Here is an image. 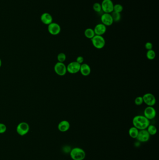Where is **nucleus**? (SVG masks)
Returning a JSON list of instances; mask_svg holds the SVG:
<instances>
[{"label":"nucleus","instance_id":"nucleus-1","mask_svg":"<svg viewBox=\"0 0 159 160\" xmlns=\"http://www.w3.org/2000/svg\"><path fill=\"white\" fill-rule=\"evenodd\" d=\"M132 124L139 130H144L150 125V121L144 115H137L133 118Z\"/></svg>","mask_w":159,"mask_h":160},{"label":"nucleus","instance_id":"nucleus-2","mask_svg":"<svg viewBox=\"0 0 159 160\" xmlns=\"http://www.w3.org/2000/svg\"><path fill=\"white\" fill-rule=\"evenodd\" d=\"M70 155L73 160H83L86 156L85 150L81 148L78 147L72 148L71 150Z\"/></svg>","mask_w":159,"mask_h":160},{"label":"nucleus","instance_id":"nucleus-3","mask_svg":"<svg viewBox=\"0 0 159 160\" xmlns=\"http://www.w3.org/2000/svg\"><path fill=\"white\" fill-rule=\"evenodd\" d=\"M91 41L94 47L98 49H102L106 45V41L102 36L95 35L91 38Z\"/></svg>","mask_w":159,"mask_h":160},{"label":"nucleus","instance_id":"nucleus-4","mask_svg":"<svg viewBox=\"0 0 159 160\" xmlns=\"http://www.w3.org/2000/svg\"><path fill=\"white\" fill-rule=\"evenodd\" d=\"M102 10L105 13H111L114 11V4L112 0H103L101 3Z\"/></svg>","mask_w":159,"mask_h":160},{"label":"nucleus","instance_id":"nucleus-5","mask_svg":"<svg viewBox=\"0 0 159 160\" xmlns=\"http://www.w3.org/2000/svg\"><path fill=\"white\" fill-rule=\"evenodd\" d=\"M55 73L59 76H64L67 73V67L64 63L58 62L54 66Z\"/></svg>","mask_w":159,"mask_h":160},{"label":"nucleus","instance_id":"nucleus-6","mask_svg":"<svg viewBox=\"0 0 159 160\" xmlns=\"http://www.w3.org/2000/svg\"><path fill=\"white\" fill-rule=\"evenodd\" d=\"M143 102L148 106H153L155 104L156 99L155 97L152 93H147L145 94L142 96Z\"/></svg>","mask_w":159,"mask_h":160},{"label":"nucleus","instance_id":"nucleus-7","mask_svg":"<svg viewBox=\"0 0 159 160\" xmlns=\"http://www.w3.org/2000/svg\"><path fill=\"white\" fill-rule=\"evenodd\" d=\"M29 130V126L26 122H21L17 126V132L20 135H25L28 133Z\"/></svg>","mask_w":159,"mask_h":160},{"label":"nucleus","instance_id":"nucleus-8","mask_svg":"<svg viewBox=\"0 0 159 160\" xmlns=\"http://www.w3.org/2000/svg\"><path fill=\"white\" fill-rule=\"evenodd\" d=\"M61 28L57 22H53L48 25V30L51 35L56 36L60 33Z\"/></svg>","mask_w":159,"mask_h":160},{"label":"nucleus","instance_id":"nucleus-9","mask_svg":"<svg viewBox=\"0 0 159 160\" xmlns=\"http://www.w3.org/2000/svg\"><path fill=\"white\" fill-rule=\"evenodd\" d=\"M80 66L76 61L71 62L66 66L67 72L71 74H77L80 71Z\"/></svg>","mask_w":159,"mask_h":160},{"label":"nucleus","instance_id":"nucleus-10","mask_svg":"<svg viewBox=\"0 0 159 160\" xmlns=\"http://www.w3.org/2000/svg\"><path fill=\"white\" fill-rule=\"evenodd\" d=\"M156 111L153 106H147L144 111V116L149 120L153 119L155 118Z\"/></svg>","mask_w":159,"mask_h":160},{"label":"nucleus","instance_id":"nucleus-11","mask_svg":"<svg viewBox=\"0 0 159 160\" xmlns=\"http://www.w3.org/2000/svg\"><path fill=\"white\" fill-rule=\"evenodd\" d=\"M150 134L148 133L147 129L139 130V133L136 139L140 142H146L150 139Z\"/></svg>","mask_w":159,"mask_h":160},{"label":"nucleus","instance_id":"nucleus-12","mask_svg":"<svg viewBox=\"0 0 159 160\" xmlns=\"http://www.w3.org/2000/svg\"><path fill=\"white\" fill-rule=\"evenodd\" d=\"M101 23L106 26H111L114 23V21L110 13H104L101 17Z\"/></svg>","mask_w":159,"mask_h":160},{"label":"nucleus","instance_id":"nucleus-13","mask_svg":"<svg viewBox=\"0 0 159 160\" xmlns=\"http://www.w3.org/2000/svg\"><path fill=\"white\" fill-rule=\"evenodd\" d=\"M40 20L42 24L48 25L53 22V17L49 13H43L40 17Z\"/></svg>","mask_w":159,"mask_h":160},{"label":"nucleus","instance_id":"nucleus-14","mask_svg":"<svg viewBox=\"0 0 159 160\" xmlns=\"http://www.w3.org/2000/svg\"><path fill=\"white\" fill-rule=\"evenodd\" d=\"M94 30L95 35L102 36L106 31V26L100 23L96 25Z\"/></svg>","mask_w":159,"mask_h":160},{"label":"nucleus","instance_id":"nucleus-15","mask_svg":"<svg viewBox=\"0 0 159 160\" xmlns=\"http://www.w3.org/2000/svg\"><path fill=\"white\" fill-rule=\"evenodd\" d=\"M58 129L61 132H66L70 128V123L67 120H62L58 125Z\"/></svg>","mask_w":159,"mask_h":160},{"label":"nucleus","instance_id":"nucleus-16","mask_svg":"<svg viewBox=\"0 0 159 160\" xmlns=\"http://www.w3.org/2000/svg\"><path fill=\"white\" fill-rule=\"evenodd\" d=\"M79 72L83 76H87L90 75V74L91 73V68L88 64L83 63L80 66Z\"/></svg>","mask_w":159,"mask_h":160},{"label":"nucleus","instance_id":"nucleus-17","mask_svg":"<svg viewBox=\"0 0 159 160\" xmlns=\"http://www.w3.org/2000/svg\"><path fill=\"white\" fill-rule=\"evenodd\" d=\"M139 130L133 126L129 129L128 131V134L130 137H131L132 139H136L139 133Z\"/></svg>","mask_w":159,"mask_h":160},{"label":"nucleus","instance_id":"nucleus-18","mask_svg":"<svg viewBox=\"0 0 159 160\" xmlns=\"http://www.w3.org/2000/svg\"><path fill=\"white\" fill-rule=\"evenodd\" d=\"M84 35L86 38L91 39L95 35L94 30L91 28H87L84 31Z\"/></svg>","mask_w":159,"mask_h":160},{"label":"nucleus","instance_id":"nucleus-19","mask_svg":"<svg viewBox=\"0 0 159 160\" xmlns=\"http://www.w3.org/2000/svg\"><path fill=\"white\" fill-rule=\"evenodd\" d=\"M147 130L148 132L150 135H155L157 132V129L156 127L152 125H149L147 128Z\"/></svg>","mask_w":159,"mask_h":160},{"label":"nucleus","instance_id":"nucleus-20","mask_svg":"<svg viewBox=\"0 0 159 160\" xmlns=\"http://www.w3.org/2000/svg\"><path fill=\"white\" fill-rule=\"evenodd\" d=\"M146 57L149 60H153L156 57V53L153 49L147 50L146 53Z\"/></svg>","mask_w":159,"mask_h":160},{"label":"nucleus","instance_id":"nucleus-21","mask_svg":"<svg viewBox=\"0 0 159 160\" xmlns=\"http://www.w3.org/2000/svg\"><path fill=\"white\" fill-rule=\"evenodd\" d=\"M111 14L112 17L114 22H118L120 20L121 17V14L113 11L111 13Z\"/></svg>","mask_w":159,"mask_h":160},{"label":"nucleus","instance_id":"nucleus-22","mask_svg":"<svg viewBox=\"0 0 159 160\" xmlns=\"http://www.w3.org/2000/svg\"><path fill=\"white\" fill-rule=\"evenodd\" d=\"M57 59L59 62H64L66 59L65 54L63 53H59L57 56Z\"/></svg>","mask_w":159,"mask_h":160},{"label":"nucleus","instance_id":"nucleus-23","mask_svg":"<svg viewBox=\"0 0 159 160\" xmlns=\"http://www.w3.org/2000/svg\"><path fill=\"white\" fill-rule=\"evenodd\" d=\"M123 10V7L120 4H116L114 5V11L116 12L121 13Z\"/></svg>","mask_w":159,"mask_h":160},{"label":"nucleus","instance_id":"nucleus-24","mask_svg":"<svg viewBox=\"0 0 159 160\" xmlns=\"http://www.w3.org/2000/svg\"><path fill=\"white\" fill-rule=\"evenodd\" d=\"M93 9L96 12L99 13L102 11L101 4L99 2H95L93 5Z\"/></svg>","mask_w":159,"mask_h":160},{"label":"nucleus","instance_id":"nucleus-25","mask_svg":"<svg viewBox=\"0 0 159 160\" xmlns=\"http://www.w3.org/2000/svg\"><path fill=\"white\" fill-rule=\"evenodd\" d=\"M143 103L142 96H138L135 99V103L136 105H141Z\"/></svg>","mask_w":159,"mask_h":160},{"label":"nucleus","instance_id":"nucleus-26","mask_svg":"<svg viewBox=\"0 0 159 160\" xmlns=\"http://www.w3.org/2000/svg\"><path fill=\"white\" fill-rule=\"evenodd\" d=\"M7 130V127L4 124L0 123V133H4Z\"/></svg>","mask_w":159,"mask_h":160},{"label":"nucleus","instance_id":"nucleus-27","mask_svg":"<svg viewBox=\"0 0 159 160\" xmlns=\"http://www.w3.org/2000/svg\"><path fill=\"white\" fill-rule=\"evenodd\" d=\"M153 44L152 43L150 42H147L146 43L145 45V47L146 48L147 50H149L153 49Z\"/></svg>","mask_w":159,"mask_h":160},{"label":"nucleus","instance_id":"nucleus-28","mask_svg":"<svg viewBox=\"0 0 159 160\" xmlns=\"http://www.w3.org/2000/svg\"><path fill=\"white\" fill-rule=\"evenodd\" d=\"M83 61H84L83 57L81 56H78L76 59V62H77L78 63L80 64V65H81L83 63Z\"/></svg>","mask_w":159,"mask_h":160},{"label":"nucleus","instance_id":"nucleus-29","mask_svg":"<svg viewBox=\"0 0 159 160\" xmlns=\"http://www.w3.org/2000/svg\"><path fill=\"white\" fill-rule=\"evenodd\" d=\"M1 64H2V62H1V60L0 59V67L1 66Z\"/></svg>","mask_w":159,"mask_h":160}]
</instances>
